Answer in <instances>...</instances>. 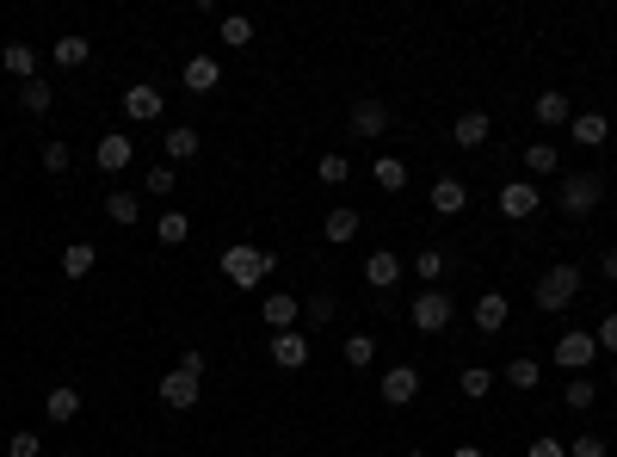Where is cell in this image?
<instances>
[{
    "mask_svg": "<svg viewBox=\"0 0 617 457\" xmlns=\"http://www.w3.org/2000/svg\"><path fill=\"white\" fill-rule=\"evenodd\" d=\"M599 266H605V278L617 285V248H605V254H599Z\"/></svg>",
    "mask_w": 617,
    "mask_h": 457,
    "instance_id": "7dc6e473",
    "label": "cell"
},
{
    "mask_svg": "<svg viewBox=\"0 0 617 457\" xmlns=\"http://www.w3.org/2000/svg\"><path fill=\"white\" fill-rule=\"evenodd\" d=\"M38 451H44L38 433H13V439H7V457H38Z\"/></svg>",
    "mask_w": 617,
    "mask_h": 457,
    "instance_id": "7bdbcfd3",
    "label": "cell"
},
{
    "mask_svg": "<svg viewBox=\"0 0 617 457\" xmlns=\"http://www.w3.org/2000/svg\"><path fill=\"white\" fill-rule=\"evenodd\" d=\"M260 322H266L272 334H284V328H297V322H303V297H284V291H272V297L260 303Z\"/></svg>",
    "mask_w": 617,
    "mask_h": 457,
    "instance_id": "7c38bea8",
    "label": "cell"
},
{
    "mask_svg": "<svg viewBox=\"0 0 617 457\" xmlns=\"http://www.w3.org/2000/svg\"><path fill=\"white\" fill-rule=\"evenodd\" d=\"M179 81H186V93H216V87H223V62H216V56H186Z\"/></svg>",
    "mask_w": 617,
    "mask_h": 457,
    "instance_id": "30bf717a",
    "label": "cell"
},
{
    "mask_svg": "<svg viewBox=\"0 0 617 457\" xmlns=\"http://www.w3.org/2000/svg\"><path fill=\"white\" fill-rule=\"evenodd\" d=\"M179 371H192V377L204 383V371H210V353H204V346H186V353H179Z\"/></svg>",
    "mask_w": 617,
    "mask_h": 457,
    "instance_id": "b9f144b4",
    "label": "cell"
},
{
    "mask_svg": "<svg viewBox=\"0 0 617 457\" xmlns=\"http://www.w3.org/2000/svg\"><path fill=\"white\" fill-rule=\"evenodd\" d=\"M457 383H463V396H488V390H494V371H488V365H469Z\"/></svg>",
    "mask_w": 617,
    "mask_h": 457,
    "instance_id": "f35d334b",
    "label": "cell"
},
{
    "mask_svg": "<svg viewBox=\"0 0 617 457\" xmlns=\"http://www.w3.org/2000/svg\"><path fill=\"white\" fill-rule=\"evenodd\" d=\"M562 402H568L574 414H587V408L599 402V383H593V377H574V383H568V390H562Z\"/></svg>",
    "mask_w": 617,
    "mask_h": 457,
    "instance_id": "e575fe53",
    "label": "cell"
},
{
    "mask_svg": "<svg viewBox=\"0 0 617 457\" xmlns=\"http://www.w3.org/2000/svg\"><path fill=\"white\" fill-rule=\"evenodd\" d=\"M377 396H383L389 408H408V402L420 396V371H414V365H389L383 383H377Z\"/></svg>",
    "mask_w": 617,
    "mask_h": 457,
    "instance_id": "ba28073f",
    "label": "cell"
},
{
    "mask_svg": "<svg viewBox=\"0 0 617 457\" xmlns=\"http://www.w3.org/2000/svg\"><path fill=\"white\" fill-rule=\"evenodd\" d=\"M272 365H278V371H303V365H309V334H303V328L272 334Z\"/></svg>",
    "mask_w": 617,
    "mask_h": 457,
    "instance_id": "9c48e42d",
    "label": "cell"
},
{
    "mask_svg": "<svg viewBox=\"0 0 617 457\" xmlns=\"http://www.w3.org/2000/svg\"><path fill=\"white\" fill-rule=\"evenodd\" d=\"M0 68H7L19 87L38 81V50H31V44H7V50H0Z\"/></svg>",
    "mask_w": 617,
    "mask_h": 457,
    "instance_id": "d6986e66",
    "label": "cell"
},
{
    "mask_svg": "<svg viewBox=\"0 0 617 457\" xmlns=\"http://www.w3.org/2000/svg\"><path fill=\"white\" fill-rule=\"evenodd\" d=\"M93 266H99V248H93V241H68V248H62V278H75V285H81Z\"/></svg>",
    "mask_w": 617,
    "mask_h": 457,
    "instance_id": "7402d4cb",
    "label": "cell"
},
{
    "mask_svg": "<svg viewBox=\"0 0 617 457\" xmlns=\"http://www.w3.org/2000/svg\"><path fill=\"white\" fill-rule=\"evenodd\" d=\"M568 457H605V439H599V433H580V439L568 445Z\"/></svg>",
    "mask_w": 617,
    "mask_h": 457,
    "instance_id": "ee69618b",
    "label": "cell"
},
{
    "mask_svg": "<svg viewBox=\"0 0 617 457\" xmlns=\"http://www.w3.org/2000/svg\"><path fill=\"white\" fill-rule=\"evenodd\" d=\"M414 272L426 278V291H432V285H439V272H445V248H420V254H414Z\"/></svg>",
    "mask_w": 617,
    "mask_h": 457,
    "instance_id": "8d00e7d4",
    "label": "cell"
},
{
    "mask_svg": "<svg viewBox=\"0 0 617 457\" xmlns=\"http://www.w3.org/2000/svg\"><path fill=\"white\" fill-rule=\"evenodd\" d=\"M506 383H513V390H537V383H543V365H537L531 353H519V359H506Z\"/></svg>",
    "mask_w": 617,
    "mask_h": 457,
    "instance_id": "f546056e",
    "label": "cell"
},
{
    "mask_svg": "<svg viewBox=\"0 0 617 457\" xmlns=\"http://www.w3.org/2000/svg\"><path fill=\"white\" fill-rule=\"evenodd\" d=\"M87 56H93V44L81 38V31H62V38L50 44V62H56V68H81Z\"/></svg>",
    "mask_w": 617,
    "mask_h": 457,
    "instance_id": "603a6c76",
    "label": "cell"
},
{
    "mask_svg": "<svg viewBox=\"0 0 617 457\" xmlns=\"http://www.w3.org/2000/svg\"><path fill=\"white\" fill-rule=\"evenodd\" d=\"M371 180H377L383 192H402V186H408V161H402V155H377V161H371Z\"/></svg>",
    "mask_w": 617,
    "mask_h": 457,
    "instance_id": "4316f807",
    "label": "cell"
},
{
    "mask_svg": "<svg viewBox=\"0 0 617 457\" xmlns=\"http://www.w3.org/2000/svg\"><path fill=\"white\" fill-rule=\"evenodd\" d=\"M506 322H513V303H506V291H482V297H476V328H482V334H500Z\"/></svg>",
    "mask_w": 617,
    "mask_h": 457,
    "instance_id": "9a60e30c",
    "label": "cell"
},
{
    "mask_svg": "<svg viewBox=\"0 0 617 457\" xmlns=\"http://www.w3.org/2000/svg\"><path fill=\"white\" fill-rule=\"evenodd\" d=\"M494 204H500L506 223H525V217H537V210H543V192H537V180H506Z\"/></svg>",
    "mask_w": 617,
    "mask_h": 457,
    "instance_id": "5b68a950",
    "label": "cell"
},
{
    "mask_svg": "<svg viewBox=\"0 0 617 457\" xmlns=\"http://www.w3.org/2000/svg\"><path fill=\"white\" fill-rule=\"evenodd\" d=\"M198 396H204V383L192 377V371H167L161 377V408H173V414H186V408H198Z\"/></svg>",
    "mask_w": 617,
    "mask_h": 457,
    "instance_id": "8992f818",
    "label": "cell"
},
{
    "mask_svg": "<svg viewBox=\"0 0 617 457\" xmlns=\"http://www.w3.org/2000/svg\"><path fill=\"white\" fill-rule=\"evenodd\" d=\"M93 161H99V173H124V167L136 161V143H130V136H118V130H105L99 149H93Z\"/></svg>",
    "mask_w": 617,
    "mask_h": 457,
    "instance_id": "8fae6325",
    "label": "cell"
},
{
    "mask_svg": "<svg viewBox=\"0 0 617 457\" xmlns=\"http://www.w3.org/2000/svg\"><path fill=\"white\" fill-rule=\"evenodd\" d=\"M321 235H328L334 248L358 241V210H352V204H334V210H328V223H321Z\"/></svg>",
    "mask_w": 617,
    "mask_h": 457,
    "instance_id": "cb8c5ba5",
    "label": "cell"
},
{
    "mask_svg": "<svg viewBox=\"0 0 617 457\" xmlns=\"http://www.w3.org/2000/svg\"><path fill=\"white\" fill-rule=\"evenodd\" d=\"M531 118H537V124H574V99L550 87V93H537V99H531Z\"/></svg>",
    "mask_w": 617,
    "mask_h": 457,
    "instance_id": "e0dca14e",
    "label": "cell"
},
{
    "mask_svg": "<svg viewBox=\"0 0 617 457\" xmlns=\"http://www.w3.org/2000/svg\"><path fill=\"white\" fill-rule=\"evenodd\" d=\"M451 315H457V303L432 285V291H420L414 303H408V322L420 328V334H439V328H451Z\"/></svg>",
    "mask_w": 617,
    "mask_h": 457,
    "instance_id": "277c9868",
    "label": "cell"
},
{
    "mask_svg": "<svg viewBox=\"0 0 617 457\" xmlns=\"http://www.w3.org/2000/svg\"><path fill=\"white\" fill-rule=\"evenodd\" d=\"M432 210H439V217H463V210H469V186L445 173V180L432 186Z\"/></svg>",
    "mask_w": 617,
    "mask_h": 457,
    "instance_id": "ac0fdd59",
    "label": "cell"
},
{
    "mask_svg": "<svg viewBox=\"0 0 617 457\" xmlns=\"http://www.w3.org/2000/svg\"><path fill=\"white\" fill-rule=\"evenodd\" d=\"M81 414V390H68V383H56V390L44 396V420H56V427H68V420Z\"/></svg>",
    "mask_w": 617,
    "mask_h": 457,
    "instance_id": "d4e9b609",
    "label": "cell"
},
{
    "mask_svg": "<svg viewBox=\"0 0 617 457\" xmlns=\"http://www.w3.org/2000/svg\"><path fill=\"white\" fill-rule=\"evenodd\" d=\"M408 457H432V451H420V445H414V451H408Z\"/></svg>",
    "mask_w": 617,
    "mask_h": 457,
    "instance_id": "681fc988",
    "label": "cell"
},
{
    "mask_svg": "<svg viewBox=\"0 0 617 457\" xmlns=\"http://www.w3.org/2000/svg\"><path fill=\"white\" fill-rule=\"evenodd\" d=\"M198 149H204V143H198V130H192V124H173V130H167V143H161V155H167V161H192Z\"/></svg>",
    "mask_w": 617,
    "mask_h": 457,
    "instance_id": "83f0119b",
    "label": "cell"
},
{
    "mask_svg": "<svg viewBox=\"0 0 617 457\" xmlns=\"http://www.w3.org/2000/svg\"><path fill=\"white\" fill-rule=\"evenodd\" d=\"M593 359H599V340H593V334L568 328V334L556 340V365H562V371H574V377H580V371H587Z\"/></svg>",
    "mask_w": 617,
    "mask_h": 457,
    "instance_id": "52a82bcc",
    "label": "cell"
},
{
    "mask_svg": "<svg viewBox=\"0 0 617 457\" xmlns=\"http://www.w3.org/2000/svg\"><path fill=\"white\" fill-rule=\"evenodd\" d=\"M105 217H112L118 229H136L142 223V192H112L105 198Z\"/></svg>",
    "mask_w": 617,
    "mask_h": 457,
    "instance_id": "484cf974",
    "label": "cell"
},
{
    "mask_svg": "<svg viewBox=\"0 0 617 457\" xmlns=\"http://www.w3.org/2000/svg\"><path fill=\"white\" fill-rule=\"evenodd\" d=\"M303 315H309V328H321V322H334V297H328V291H315V297L303 303Z\"/></svg>",
    "mask_w": 617,
    "mask_h": 457,
    "instance_id": "ab89813d",
    "label": "cell"
},
{
    "mask_svg": "<svg viewBox=\"0 0 617 457\" xmlns=\"http://www.w3.org/2000/svg\"><path fill=\"white\" fill-rule=\"evenodd\" d=\"M451 457H488V451H482V445H457Z\"/></svg>",
    "mask_w": 617,
    "mask_h": 457,
    "instance_id": "c3c4849f",
    "label": "cell"
},
{
    "mask_svg": "<svg viewBox=\"0 0 617 457\" xmlns=\"http://www.w3.org/2000/svg\"><path fill=\"white\" fill-rule=\"evenodd\" d=\"M192 235V223H186V210H161V241L167 248H179V241Z\"/></svg>",
    "mask_w": 617,
    "mask_h": 457,
    "instance_id": "74e56055",
    "label": "cell"
},
{
    "mask_svg": "<svg viewBox=\"0 0 617 457\" xmlns=\"http://www.w3.org/2000/svg\"><path fill=\"white\" fill-rule=\"evenodd\" d=\"M611 390H617V371H611Z\"/></svg>",
    "mask_w": 617,
    "mask_h": 457,
    "instance_id": "f907efd6",
    "label": "cell"
},
{
    "mask_svg": "<svg viewBox=\"0 0 617 457\" xmlns=\"http://www.w3.org/2000/svg\"><path fill=\"white\" fill-rule=\"evenodd\" d=\"M340 359H346L352 371H365V365H377V340H371V334H346V346H340Z\"/></svg>",
    "mask_w": 617,
    "mask_h": 457,
    "instance_id": "4dcf8cb0",
    "label": "cell"
},
{
    "mask_svg": "<svg viewBox=\"0 0 617 457\" xmlns=\"http://www.w3.org/2000/svg\"><path fill=\"white\" fill-rule=\"evenodd\" d=\"M161 105H167V99H161V87H155V81H136V87L124 93V112H130L136 124H155V118H161Z\"/></svg>",
    "mask_w": 617,
    "mask_h": 457,
    "instance_id": "5bb4252c",
    "label": "cell"
},
{
    "mask_svg": "<svg viewBox=\"0 0 617 457\" xmlns=\"http://www.w3.org/2000/svg\"><path fill=\"white\" fill-rule=\"evenodd\" d=\"M272 266H278V254H266V248H223V278L241 291H260V278H272Z\"/></svg>",
    "mask_w": 617,
    "mask_h": 457,
    "instance_id": "7a4b0ae2",
    "label": "cell"
},
{
    "mask_svg": "<svg viewBox=\"0 0 617 457\" xmlns=\"http://www.w3.org/2000/svg\"><path fill=\"white\" fill-rule=\"evenodd\" d=\"M580 297V266H568V260H556L550 272L537 278V291H531V303L543 309V315H556V309H568Z\"/></svg>",
    "mask_w": 617,
    "mask_h": 457,
    "instance_id": "6da1fadb",
    "label": "cell"
},
{
    "mask_svg": "<svg viewBox=\"0 0 617 457\" xmlns=\"http://www.w3.org/2000/svg\"><path fill=\"white\" fill-rule=\"evenodd\" d=\"M593 340H599V346H605V353H617V315H605V322H599V328H593Z\"/></svg>",
    "mask_w": 617,
    "mask_h": 457,
    "instance_id": "f6af8a7d",
    "label": "cell"
},
{
    "mask_svg": "<svg viewBox=\"0 0 617 457\" xmlns=\"http://www.w3.org/2000/svg\"><path fill=\"white\" fill-rule=\"evenodd\" d=\"M395 278H402V254L377 248V254L365 260V285H371V291H395Z\"/></svg>",
    "mask_w": 617,
    "mask_h": 457,
    "instance_id": "2e32d148",
    "label": "cell"
},
{
    "mask_svg": "<svg viewBox=\"0 0 617 457\" xmlns=\"http://www.w3.org/2000/svg\"><path fill=\"white\" fill-rule=\"evenodd\" d=\"M216 38H223L229 50H247V44H253V19H241V13H223V25H216Z\"/></svg>",
    "mask_w": 617,
    "mask_h": 457,
    "instance_id": "1f68e13d",
    "label": "cell"
},
{
    "mask_svg": "<svg viewBox=\"0 0 617 457\" xmlns=\"http://www.w3.org/2000/svg\"><path fill=\"white\" fill-rule=\"evenodd\" d=\"M75 167V149L68 143H44V173H68Z\"/></svg>",
    "mask_w": 617,
    "mask_h": 457,
    "instance_id": "60d3db41",
    "label": "cell"
},
{
    "mask_svg": "<svg viewBox=\"0 0 617 457\" xmlns=\"http://www.w3.org/2000/svg\"><path fill=\"white\" fill-rule=\"evenodd\" d=\"M19 105H25V112H31V118H44V112H50V105H56V87H50L44 75H38V81H25V87H19Z\"/></svg>",
    "mask_w": 617,
    "mask_h": 457,
    "instance_id": "f1b7e54d",
    "label": "cell"
},
{
    "mask_svg": "<svg viewBox=\"0 0 617 457\" xmlns=\"http://www.w3.org/2000/svg\"><path fill=\"white\" fill-rule=\"evenodd\" d=\"M568 130H574V143H580V149H599L605 136H611V118H605V112H574V124H568Z\"/></svg>",
    "mask_w": 617,
    "mask_h": 457,
    "instance_id": "44dd1931",
    "label": "cell"
},
{
    "mask_svg": "<svg viewBox=\"0 0 617 457\" xmlns=\"http://www.w3.org/2000/svg\"><path fill=\"white\" fill-rule=\"evenodd\" d=\"M599 198H605V180H599V173H568V180L556 186V204H562V217H593V210H599Z\"/></svg>",
    "mask_w": 617,
    "mask_h": 457,
    "instance_id": "3957f363",
    "label": "cell"
},
{
    "mask_svg": "<svg viewBox=\"0 0 617 457\" xmlns=\"http://www.w3.org/2000/svg\"><path fill=\"white\" fill-rule=\"evenodd\" d=\"M488 112H457V124H451V136H457V149H482L488 143Z\"/></svg>",
    "mask_w": 617,
    "mask_h": 457,
    "instance_id": "ffe728a7",
    "label": "cell"
},
{
    "mask_svg": "<svg viewBox=\"0 0 617 457\" xmlns=\"http://www.w3.org/2000/svg\"><path fill=\"white\" fill-rule=\"evenodd\" d=\"M346 173H352L346 155H321V161H315V180H321V186H346Z\"/></svg>",
    "mask_w": 617,
    "mask_h": 457,
    "instance_id": "d590c367",
    "label": "cell"
},
{
    "mask_svg": "<svg viewBox=\"0 0 617 457\" xmlns=\"http://www.w3.org/2000/svg\"><path fill=\"white\" fill-rule=\"evenodd\" d=\"M525 457H568V445H562V439H531Z\"/></svg>",
    "mask_w": 617,
    "mask_h": 457,
    "instance_id": "bcb514c9",
    "label": "cell"
},
{
    "mask_svg": "<svg viewBox=\"0 0 617 457\" xmlns=\"http://www.w3.org/2000/svg\"><path fill=\"white\" fill-rule=\"evenodd\" d=\"M352 130L365 136V143H377V136L389 130V105L383 99H352Z\"/></svg>",
    "mask_w": 617,
    "mask_h": 457,
    "instance_id": "4fadbf2b",
    "label": "cell"
},
{
    "mask_svg": "<svg viewBox=\"0 0 617 457\" xmlns=\"http://www.w3.org/2000/svg\"><path fill=\"white\" fill-rule=\"evenodd\" d=\"M173 186H179L173 161H155V167H149V180H142V192H149V198H173Z\"/></svg>",
    "mask_w": 617,
    "mask_h": 457,
    "instance_id": "836d02e7",
    "label": "cell"
},
{
    "mask_svg": "<svg viewBox=\"0 0 617 457\" xmlns=\"http://www.w3.org/2000/svg\"><path fill=\"white\" fill-rule=\"evenodd\" d=\"M525 173H531V180H550V173H556V143H531L525 149Z\"/></svg>",
    "mask_w": 617,
    "mask_h": 457,
    "instance_id": "d6a6232c",
    "label": "cell"
}]
</instances>
